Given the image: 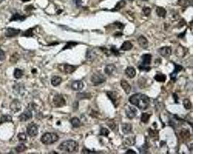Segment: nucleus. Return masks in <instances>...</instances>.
I'll return each instance as SVG.
<instances>
[{
	"instance_id": "6",
	"label": "nucleus",
	"mask_w": 206,
	"mask_h": 154,
	"mask_svg": "<svg viewBox=\"0 0 206 154\" xmlns=\"http://www.w3.org/2000/svg\"><path fill=\"white\" fill-rule=\"evenodd\" d=\"M53 103L56 107H61L66 105V100L61 95H56L53 99Z\"/></svg>"
},
{
	"instance_id": "34",
	"label": "nucleus",
	"mask_w": 206,
	"mask_h": 154,
	"mask_svg": "<svg viewBox=\"0 0 206 154\" xmlns=\"http://www.w3.org/2000/svg\"><path fill=\"white\" fill-rule=\"evenodd\" d=\"M12 121V117L9 115H3L0 120V124L6 122H10Z\"/></svg>"
},
{
	"instance_id": "13",
	"label": "nucleus",
	"mask_w": 206,
	"mask_h": 154,
	"mask_svg": "<svg viewBox=\"0 0 206 154\" xmlns=\"http://www.w3.org/2000/svg\"><path fill=\"white\" fill-rule=\"evenodd\" d=\"M10 107L13 113H17L21 110V105L20 101L16 99L11 102Z\"/></svg>"
},
{
	"instance_id": "42",
	"label": "nucleus",
	"mask_w": 206,
	"mask_h": 154,
	"mask_svg": "<svg viewBox=\"0 0 206 154\" xmlns=\"http://www.w3.org/2000/svg\"><path fill=\"white\" fill-rule=\"evenodd\" d=\"M178 3L181 6H187L190 4L189 0H179Z\"/></svg>"
},
{
	"instance_id": "23",
	"label": "nucleus",
	"mask_w": 206,
	"mask_h": 154,
	"mask_svg": "<svg viewBox=\"0 0 206 154\" xmlns=\"http://www.w3.org/2000/svg\"><path fill=\"white\" fill-rule=\"evenodd\" d=\"M96 57V53L92 49H88L86 53V58L89 61H93Z\"/></svg>"
},
{
	"instance_id": "22",
	"label": "nucleus",
	"mask_w": 206,
	"mask_h": 154,
	"mask_svg": "<svg viewBox=\"0 0 206 154\" xmlns=\"http://www.w3.org/2000/svg\"><path fill=\"white\" fill-rule=\"evenodd\" d=\"M167 75L163 73H157L155 76H154V79L159 82H162L164 83L167 80Z\"/></svg>"
},
{
	"instance_id": "20",
	"label": "nucleus",
	"mask_w": 206,
	"mask_h": 154,
	"mask_svg": "<svg viewBox=\"0 0 206 154\" xmlns=\"http://www.w3.org/2000/svg\"><path fill=\"white\" fill-rule=\"evenodd\" d=\"M122 130L124 134H129L132 133V125L130 123H124L122 125Z\"/></svg>"
},
{
	"instance_id": "2",
	"label": "nucleus",
	"mask_w": 206,
	"mask_h": 154,
	"mask_svg": "<svg viewBox=\"0 0 206 154\" xmlns=\"http://www.w3.org/2000/svg\"><path fill=\"white\" fill-rule=\"evenodd\" d=\"M58 149L63 151L73 152L78 149V144L77 142L73 140H66L63 142L58 146Z\"/></svg>"
},
{
	"instance_id": "52",
	"label": "nucleus",
	"mask_w": 206,
	"mask_h": 154,
	"mask_svg": "<svg viewBox=\"0 0 206 154\" xmlns=\"http://www.w3.org/2000/svg\"><path fill=\"white\" fill-rule=\"evenodd\" d=\"M129 1H132V0H129Z\"/></svg>"
},
{
	"instance_id": "45",
	"label": "nucleus",
	"mask_w": 206,
	"mask_h": 154,
	"mask_svg": "<svg viewBox=\"0 0 206 154\" xmlns=\"http://www.w3.org/2000/svg\"><path fill=\"white\" fill-rule=\"evenodd\" d=\"M5 59V53L3 50L0 49V61H3Z\"/></svg>"
},
{
	"instance_id": "10",
	"label": "nucleus",
	"mask_w": 206,
	"mask_h": 154,
	"mask_svg": "<svg viewBox=\"0 0 206 154\" xmlns=\"http://www.w3.org/2000/svg\"><path fill=\"white\" fill-rule=\"evenodd\" d=\"M159 54L164 58H169L172 54V48L169 46H164L158 49Z\"/></svg>"
},
{
	"instance_id": "30",
	"label": "nucleus",
	"mask_w": 206,
	"mask_h": 154,
	"mask_svg": "<svg viewBox=\"0 0 206 154\" xmlns=\"http://www.w3.org/2000/svg\"><path fill=\"white\" fill-rule=\"evenodd\" d=\"M71 123L72 126L74 128L78 127L80 125V121L79 119L77 117H74L71 119Z\"/></svg>"
},
{
	"instance_id": "27",
	"label": "nucleus",
	"mask_w": 206,
	"mask_h": 154,
	"mask_svg": "<svg viewBox=\"0 0 206 154\" xmlns=\"http://www.w3.org/2000/svg\"><path fill=\"white\" fill-rule=\"evenodd\" d=\"M76 69V67L69 64H65L64 66V71L67 74L72 73Z\"/></svg>"
},
{
	"instance_id": "48",
	"label": "nucleus",
	"mask_w": 206,
	"mask_h": 154,
	"mask_svg": "<svg viewBox=\"0 0 206 154\" xmlns=\"http://www.w3.org/2000/svg\"><path fill=\"white\" fill-rule=\"evenodd\" d=\"M116 26L118 27V28L120 29H122L124 27V25L123 24H122L121 23H116Z\"/></svg>"
},
{
	"instance_id": "43",
	"label": "nucleus",
	"mask_w": 206,
	"mask_h": 154,
	"mask_svg": "<svg viewBox=\"0 0 206 154\" xmlns=\"http://www.w3.org/2000/svg\"><path fill=\"white\" fill-rule=\"evenodd\" d=\"M88 95L86 93H79L77 94V97L79 98V99H85V98H88Z\"/></svg>"
},
{
	"instance_id": "29",
	"label": "nucleus",
	"mask_w": 206,
	"mask_h": 154,
	"mask_svg": "<svg viewBox=\"0 0 206 154\" xmlns=\"http://www.w3.org/2000/svg\"><path fill=\"white\" fill-rule=\"evenodd\" d=\"M149 133L150 137L151 138H152L153 139H155L156 140L158 139L159 133H158V132L157 131L154 130H152L151 129H150L149 131Z\"/></svg>"
},
{
	"instance_id": "44",
	"label": "nucleus",
	"mask_w": 206,
	"mask_h": 154,
	"mask_svg": "<svg viewBox=\"0 0 206 154\" xmlns=\"http://www.w3.org/2000/svg\"><path fill=\"white\" fill-rule=\"evenodd\" d=\"M111 53L114 55V56H118L119 55V51L117 50V49H116V48H115V47H112L111 48Z\"/></svg>"
},
{
	"instance_id": "51",
	"label": "nucleus",
	"mask_w": 206,
	"mask_h": 154,
	"mask_svg": "<svg viewBox=\"0 0 206 154\" xmlns=\"http://www.w3.org/2000/svg\"><path fill=\"white\" fill-rule=\"evenodd\" d=\"M141 1H148V0H141Z\"/></svg>"
},
{
	"instance_id": "21",
	"label": "nucleus",
	"mask_w": 206,
	"mask_h": 154,
	"mask_svg": "<svg viewBox=\"0 0 206 154\" xmlns=\"http://www.w3.org/2000/svg\"><path fill=\"white\" fill-rule=\"evenodd\" d=\"M133 47V45L129 41H125L122 45L120 49L123 51H128Z\"/></svg>"
},
{
	"instance_id": "9",
	"label": "nucleus",
	"mask_w": 206,
	"mask_h": 154,
	"mask_svg": "<svg viewBox=\"0 0 206 154\" xmlns=\"http://www.w3.org/2000/svg\"><path fill=\"white\" fill-rule=\"evenodd\" d=\"M137 110L134 107L128 106L126 109L125 114L127 118L129 119H132L134 118L137 115Z\"/></svg>"
},
{
	"instance_id": "47",
	"label": "nucleus",
	"mask_w": 206,
	"mask_h": 154,
	"mask_svg": "<svg viewBox=\"0 0 206 154\" xmlns=\"http://www.w3.org/2000/svg\"><path fill=\"white\" fill-rule=\"evenodd\" d=\"M75 4L77 6H80L81 5V0H74Z\"/></svg>"
},
{
	"instance_id": "4",
	"label": "nucleus",
	"mask_w": 206,
	"mask_h": 154,
	"mask_svg": "<svg viewBox=\"0 0 206 154\" xmlns=\"http://www.w3.org/2000/svg\"><path fill=\"white\" fill-rule=\"evenodd\" d=\"M59 139L58 136L53 133H47L43 135L41 138V141L42 143L49 145L57 142Z\"/></svg>"
},
{
	"instance_id": "39",
	"label": "nucleus",
	"mask_w": 206,
	"mask_h": 154,
	"mask_svg": "<svg viewBox=\"0 0 206 154\" xmlns=\"http://www.w3.org/2000/svg\"><path fill=\"white\" fill-rule=\"evenodd\" d=\"M18 138L19 139V140L20 141H26V139H27V138H26V135L23 133H19L18 135Z\"/></svg>"
},
{
	"instance_id": "15",
	"label": "nucleus",
	"mask_w": 206,
	"mask_h": 154,
	"mask_svg": "<svg viewBox=\"0 0 206 154\" xmlns=\"http://www.w3.org/2000/svg\"><path fill=\"white\" fill-rule=\"evenodd\" d=\"M138 42L139 46L142 48L146 49L148 47L149 42L145 37L143 36H140L138 39Z\"/></svg>"
},
{
	"instance_id": "11",
	"label": "nucleus",
	"mask_w": 206,
	"mask_h": 154,
	"mask_svg": "<svg viewBox=\"0 0 206 154\" xmlns=\"http://www.w3.org/2000/svg\"><path fill=\"white\" fill-rule=\"evenodd\" d=\"M33 117V114L32 112L29 110H25L23 113H22L19 117V120L21 122H25L28 120L31 119Z\"/></svg>"
},
{
	"instance_id": "36",
	"label": "nucleus",
	"mask_w": 206,
	"mask_h": 154,
	"mask_svg": "<svg viewBox=\"0 0 206 154\" xmlns=\"http://www.w3.org/2000/svg\"><path fill=\"white\" fill-rule=\"evenodd\" d=\"M27 149L26 146L23 143L19 144L16 148V150L18 152H22L24 151Z\"/></svg>"
},
{
	"instance_id": "8",
	"label": "nucleus",
	"mask_w": 206,
	"mask_h": 154,
	"mask_svg": "<svg viewBox=\"0 0 206 154\" xmlns=\"http://www.w3.org/2000/svg\"><path fill=\"white\" fill-rule=\"evenodd\" d=\"M107 96L109 99L111 101L113 104L116 107L119 104V97L118 94L116 92L113 91H109L107 92Z\"/></svg>"
},
{
	"instance_id": "12",
	"label": "nucleus",
	"mask_w": 206,
	"mask_h": 154,
	"mask_svg": "<svg viewBox=\"0 0 206 154\" xmlns=\"http://www.w3.org/2000/svg\"><path fill=\"white\" fill-rule=\"evenodd\" d=\"M20 32V30L18 29H16L13 28H8L6 29L5 32V36L7 37L11 38L17 36L19 34Z\"/></svg>"
},
{
	"instance_id": "35",
	"label": "nucleus",
	"mask_w": 206,
	"mask_h": 154,
	"mask_svg": "<svg viewBox=\"0 0 206 154\" xmlns=\"http://www.w3.org/2000/svg\"><path fill=\"white\" fill-rule=\"evenodd\" d=\"M183 105L186 110H190L192 107V104L188 99H185L183 101Z\"/></svg>"
},
{
	"instance_id": "28",
	"label": "nucleus",
	"mask_w": 206,
	"mask_h": 154,
	"mask_svg": "<svg viewBox=\"0 0 206 154\" xmlns=\"http://www.w3.org/2000/svg\"><path fill=\"white\" fill-rule=\"evenodd\" d=\"M151 116V115L149 114L148 113H142L141 114V122L145 123V124H146V123H148L149 122Z\"/></svg>"
},
{
	"instance_id": "19",
	"label": "nucleus",
	"mask_w": 206,
	"mask_h": 154,
	"mask_svg": "<svg viewBox=\"0 0 206 154\" xmlns=\"http://www.w3.org/2000/svg\"><path fill=\"white\" fill-rule=\"evenodd\" d=\"M120 84H121V87L124 90L125 93L127 95L129 94L131 91V86L130 85V84L127 82V81H126L125 80H122L121 81Z\"/></svg>"
},
{
	"instance_id": "18",
	"label": "nucleus",
	"mask_w": 206,
	"mask_h": 154,
	"mask_svg": "<svg viewBox=\"0 0 206 154\" xmlns=\"http://www.w3.org/2000/svg\"><path fill=\"white\" fill-rule=\"evenodd\" d=\"M126 75L130 79L134 78L136 75V71L135 68L132 66H128L125 69Z\"/></svg>"
},
{
	"instance_id": "32",
	"label": "nucleus",
	"mask_w": 206,
	"mask_h": 154,
	"mask_svg": "<svg viewBox=\"0 0 206 154\" xmlns=\"http://www.w3.org/2000/svg\"><path fill=\"white\" fill-rule=\"evenodd\" d=\"M125 143L127 145L129 146H132L134 145L135 143V137H130L128 138H127L125 140Z\"/></svg>"
},
{
	"instance_id": "41",
	"label": "nucleus",
	"mask_w": 206,
	"mask_h": 154,
	"mask_svg": "<svg viewBox=\"0 0 206 154\" xmlns=\"http://www.w3.org/2000/svg\"><path fill=\"white\" fill-rule=\"evenodd\" d=\"M77 43H75V42H70L69 43H68L66 45L65 47L63 48V50H65L66 49H69V48H71V47H73V46H75L76 45H77Z\"/></svg>"
},
{
	"instance_id": "14",
	"label": "nucleus",
	"mask_w": 206,
	"mask_h": 154,
	"mask_svg": "<svg viewBox=\"0 0 206 154\" xmlns=\"http://www.w3.org/2000/svg\"><path fill=\"white\" fill-rule=\"evenodd\" d=\"M174 64L175 65V68H174V70L173 71V72L172 73H171L170 76H171V79L173 81H175L176 79V76H177V75L180 71H181L183 67L182 66L177 64H175V63H174Z\"/></svg>"
},
{
	"instance_id": "7",
	"label": "nucleus",
	"mask_w": 206,
	"mask_h": 154,
	"mask_svg": "<svg viewBox=\"0 0 206 154\" xmlns=\"http://www.w3.org/2000/svg\"><path fill=\"white\" fill-rule=\"evenodd\" d=\"M27 133L30 137L36 136L38 134V128L34 123H31L27 127Z\"/></svg>"
},
{
	"instance_id": "40",
	"label": "nucleus",
	"mask_w": 206,
	"mask_h": 154,
	"mask_svg": "<svg viewBox=\"0 0 206 154\" xmlns=\"http://www.w3.org/2000/svg\"><path fill=\"white\" fill-rule=\"evenodd\" d=\"M110 132L109 130L106 128H102L100 131V135L108 137Z\"/></svg>"
},
{
	"instance_id": "50",
	"label": "nucleus",
	"mask_w": 206,
	"mask_h": 154,
	"mask_svg": "<svg viewBox=\"0 0 206 154\" xmlns=\"http://www.w3.org/2000/svg\"><path fill=\"white\" fill-rule=\"evenodd\" d=\"M21 1H22V2H26L30 1L31 0H21Z\"/></svg>"
},
{
	"instance_id": "24",
	"label": "nucleus",
	"mask_w": 206,
	"mask_h": 154,
	"mask_svg": "<svg viewBox=\"0 0 206 154\" xmlns=\"http://www.w3.org/2000/svg\"><path fill=\"white\" fill-rule=\"evenodd\" d=\"M156 13L159 17L165 18L167 14V10L162 7H157L156 10Z\"/></svg>"
},
{
	"instance_id": "46",
	"label": "nucleus",
	"mask_w": 206,
	"mask_h": 154,
	"mask_svg": "<svg viewBox=\"0 0 206 154\" xmlns=\"http://www.w3.org/2000/svg\"><path fill=\"white\" fill-rule=\"evenodd\" d=\"M126 153H128V154H136V152L135 151H134V150H132V149H128L127 151H126Z\"/></svg>"
},
{
	"instance_id": "31",
	"label": "nucleus",
	"mask_w": 206,
	"mask_h": 154,
	"mask_svg": "<svg viewBox=\"0 0 206 154\" xmlns=\"http://www.w3.org/2000/svg\"><path fill=\"white\" fill-rule=\"evenodd\" d=\"M125 5H126L125 1H124V0H121V1H120V2H119L116 4V5H115V7L114 8V9H113V11L119 10L120 9H121L122 8L124 7L125 6Z\"/></svg>"
},
{
	"instance_id": "5",
	"label": "nucleus",
	"mask_w": 206,
	"mask_h": 154,
	"mask_svg": "<svg viewBox=\"0 0 206 154\" xmlns=\"http://www.w3.org/2000/svg\"><path fill=\"white\" fill-rule=\"evenodd\" d=\"M106 80V77L101 73H94L91 78V81L95 86H97L104 83Z\"/></svg>"
},
{
	"instance_id": "26",
	"label": "nucleus",
	"mask_w": 206,
	"mask_h": 154,
	"mask_svg": "<svg viewBox=\"0 0 206 154\" xmlns=\"http://www.w3.org/2000/svg\"><path fill=\"white\" fill-rule=\"evenodd\" d=\"M62 81V79L61 77L59 76H54L51 79L52 85L54 86H57L59 85Z\"/></svg>"
},
{
	"instance_id": "16",
	"label": "nucleus",
	"mask_w": 206,
	"mask_h": 154,
	"mask_svg": "<svg viewBox=\"0 0 206 154\" xmlns=\"http://www.w3.org/2000/svg\"><path fill=\"white\" fill-rule=\"evenodd\" d=\"M84 85L81 81L77 80L73 82L71 84L72 89L74 91L80 90L84 88Z\"/></svg>"
},
{
	"instance_id": "33",
	"label": "nucleus",
	"mask_w": 206,
	"mask_h": 154,
	"mask_svg": "<svg viewBox=\"0 0 206 154\" xmlns=\"http://www.w3.org/2000/svg\"><path fill=\"white\" fill-rule=\"evenodd\" d=\"M23 75V71L19 68H16L14 70V76L15 77L16 79H20Z\"/></svg>"
},
{
	"instance_id": "49",
	"label": "nucleus",
	"mask_w": 206,
	"mask_h": 154,
	"mask_svg": "<svg viewBox=\"0 0 206 154\" xmlns=\"http://www.w3.org/2000/svg\"><path fill=\"white\" fill-rule=\"evenodd\" d=\"M173 96H174V98H175V102L176 103H177L178 102V96L176 95V94H173Z\"/></svg>"
},
{
	"instance_id": "38",
	"label": "nucleus",
	"mask_w": 206,
	"mask_h": 154,
	"mask_svg": "<svg viewBox=\"0 0 206 154\" xmlns=\"http://www.w3.org/2000/svg\"><path fill=\"white\" fill-rule=\"evenodd\" d=\"M142 12L146 17H149L151 13V9L149 7H144L142 9Z\"/></svg>"
},
{
	"instance_id": "37",
	"label": "nucleus",
	"mask_w": 206,
	"mask_h": 154,
	"mask_svg": "<svg viewBox=\"0 0 206 154\" xmlns=\"http://www.w3.org/2000/svg\"><path fill=\"white\" fill-rule=\"evenodd\" d=\"M33 29L32 28H29L27 30H26L25 32L23 34L22 36L26 37H33L34 35L33 32Z\"/></svg>"
},
{
	"instance_id": "25",
	"label": "nucleus",
	"mask_w": 206,
	"mask_h": 154,
	"mask_svg": "<svg viewBox=\"0 0 206 154\" xmlns=\"http://www.w3.org/2000/svg\"><path fill=\"white\" fill-rule=\"evenodd\" d=\"M26 19V17L25 15H22L18 13H16L13 14L11 18L10 19V21H23Z\"/></svg>"
},
{
	"instance_id": "1",
	"label": "nucleus",
	"mask_w": 206,
	"mask_h": 154,
	"mask_svg": "<svg viewBox=\"0 0 206 154\" xmlns=\"http://www.w3.org/2000/svg\"><path fill=\"white\" fill-rule=\"evenodd\" d=\"M130 103L141 110H145L150 104V98L145 94L137 93L131 96L129 98Z\"/></svg>"
},
{
	"instance_id": "17",
	"label": "nucleus",
	"mask_w": 206,
	"mask_h": 154,
	"mask_svg": "<svg viewBox=\"0 0 206 154\" xmlns=\"http://www.w3.org/2000/svg\"><path fill=\"white\" fill-rule=\"evenodd\" d=\"M116 71V68L115 66L113 64H110L107 65L104 69L105 73L108 75H112Z\"/></svg>"
},
{
	"instance_id": "3",
	"label": "nucleus",
	"mask_w": 206,
	"mask_h": 154,
	"mask_svg": "<svg viewBox=\"0 0 206 154\" xmlns=\"http://www.w3.org/2000/svg\"><path fill=\"white\" fill-rule=\"evenodd\" d=\"M152 56L151 54H144L141 57V61L140 64L138 66L140 70L149 71L151 68L150 65L151 64Z\"/></svg>"
}]
</instances>
